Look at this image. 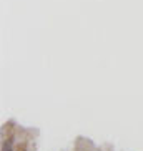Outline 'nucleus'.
I'll use <instances>...</instances> for the list:
<instances>
[]
</instances>
